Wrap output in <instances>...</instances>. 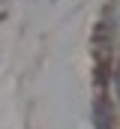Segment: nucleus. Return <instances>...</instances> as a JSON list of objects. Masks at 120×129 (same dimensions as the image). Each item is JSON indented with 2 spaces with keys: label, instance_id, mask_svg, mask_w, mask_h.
Returning <instances> with one entry per match:
<instances>
[{
  "label": "nucleus",
  "instance_id": "1",
  "mask_svg": "<svg viewBox=\"0 0 120 129\" xmlns=\"http://www.w3.org/2000/svg\"><path fill=\"white\" fill-rule=\"evenodd\" d=\"M93 126L96 129H111V108H108L105 96H99L93 102Z\"/></svg>",
  "mask_w": 120,
  "mask_h": 129
}]
</instances>
